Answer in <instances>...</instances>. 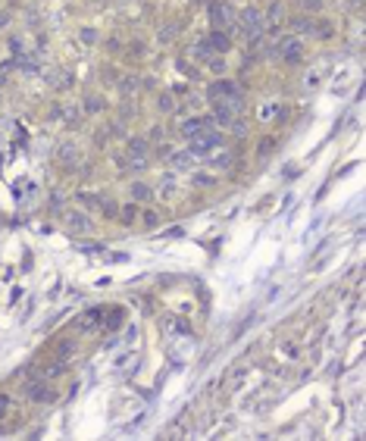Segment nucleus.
I'll return each instance as SVG.
<instances>
[{"label": "nucleus", "instance_id": "e433bc0d", "mask_svg": "<svg viewBox=\"0 0 366 441\" xmlns=\"http://www.w3.org/2000/svg\"><path fill=\"white\" fill-rule=\"evenodd\" d=\"M269 151H272V141H263V144H260V157H266Z\"/></svg>", "mask_w": 366, "mask_h": 441}, {"label": "nucleus", "instance_id": "4be33fe9", "mask_svg": "<svg viewBox=\"0 0 366 441\" xmlns=\"http://www.w3.org/2000/svg\"><path fill=\"white\" fill-rule=\"evenodd\" d=\"M119 216H122V223H135V219H138V207H132V204H129V207H122Z\"/></svg>", "mask_w": 366, "mask_h": 441}, {"label": "nucleus", "instance_id": "f704fd0d", "mask_svg": "<svg viewBox=\"0 0 366 441\" xmlns=\"http://www.w3.org/2000/svg\"><path fill=\"white\" fill-rule=\"evenodd\" d=\"M279 16H282V7L276 4V7H272V10H269V25H272V22H279Z\"/></svg>", "mask_w": 366, "mask_h": 441}, {"label": "nucleus", "instance_id": "20e7f679", "mask_svg": "<svg viewBox=\"0 0 366 441\" xmlns=\"http://www.w3.org/2000/svg\"><path fill=\"white\" fill-rule=\"evenodd\" d=\"M210 19H213L216 31H229L235 25V16H232V10L223 4V0H213V4H210Z\"/></svg>", "mask_w": 366, "mask_h": 441}, {"label": "nucleus", "instance_id": "393cba45", "mask_svg": "<svg viewBox=\"0 0 366 441\" xmlns=\"http://www.w3.org/2000/svg\"><path fill=\"white\" fill-rule=\"evenodd\" d=\"M72 351H76V344H72V341H60V360H66V357H72Z\"/></svg>", "mask_w": 366, "mask_h": 441}, {"label": "nucleus", "instance_id": "7ed1b4c3", "mask_svg": "<svg viewBox=\"0 0 366 441\" xmlns=\"http://www.w3.org/2000/svg\"><path fill=\"white\" fill-rule=\"evenodd\" d=\"M125 166H129L132 172H141L144 166H148V141L144 138H132L129 141V160H125Z\"/></svg>", "mask_w": 366, "mask_h": 441}, {"label": "nucleus", "instance_id": "ea45409f", "mask_svg": "<svg viewBox=\"0 0 366 441\" xmlns=\"http://www.w3.org/2000/svg\"><path fill=\"white\" fill-rule=\"evenodd\" d=\"M91 4H97V0H91Z\"/></svg>", "mask_w": 366, "mask_h": 441}, {"label": "nucleus", "instance_id": "a878e982", "mask_svg": "<svg viewBox=\"0 0 366 441\" xmlns=\"http://www.w3.org/2000/svg\"><path fill=\"white\" fill-rule=\"evenodd\" d=\"M82 322H85V325H82V328H94V325H97V322H100V310H94V313H88V316H85V319H82Z\"/></svg>", "mask_w": 366, "mask_h": 441}, {"label": "nucleus", "instance_id": "f257e3e1", "mask_svg": "<svg viewBox=\"0 0 366 441\" xmlns=\"http://www.w3.org/2000/svg\"><path fill=\"white\" fill-rule=\"evenodd\" d=\"M210 100H213V109H216V122H232L238 113L244 109V94H241V88H238L235 82H216L210 88Z\"/></svg>", "mask_w": 366, "mask_h": 441}, {"label": "nucleus", "instance_id": "9d476101", "mask_svg": "<svg viewBox=\"0 0 366 441\" xmlns=\"http://www.w3.org/2000/svg\"><path fill=\"white\" fill-rule=\"evenodd\" d=\"M207 44H210V50H216V53H226L229 47H232V41H229V34L226 31H213L210 38H204Z\"/></svg>", "mask_w": 366, "mask_h": 441}, {"label": "nucleus", "instance_id": "412c9836", "mask_svg": "<svg viewBox=\"0 0 366 441\" xmlns=\"http://www.w3.org/2000/svg\"><path fill=\"white\" fill-rule=\"evenodd\" d=\"M63 113H66V122H69V125H79V119H82V109H79V106H66Z\"/></svg>", "mask_w": 366, "mask_h": 441}, {"label": "nucleus", "instance_id": "5701e85b", "mask_svg": "<svg viewBox=\"0 0 366 441\" xmlns=\"http://www.w3.org/2000/svg\"><path fill=\"white\" fill-rule=\"evenodd\" d=\"M119 322H122V310H113L106 316V328H119Z\"/></svg>", "mask_w": 366, "mask_h": 441}, {"label": "nucleus", "instance_id": "2eb2a0df", "mask_svg": "<svg viewBox=\"0 0 366 441\" xmlns=\"http://www.w3.org/2000/svg\"><path fill=\"white\" fill-rule=\"evenodd\" d=\"M313 34H316V38H322V41H328L335 34V28H332V22H328V19H322V22H313Z\"/></svg>", "mask_w": 366, "mask_h": 441}, {"label": "nucleus", "instance_id": "dca6fc26", "mask_svg": "<svg viewBox=\"0 0 366 441\" xmlns=\"http://www.w3.org/2000/svg\"><path fill=\"white\" fill-rule=\"evenodd\" d=\"M191 57H197V60H207V63H210L213 50H210V44H207V41H197V44L191 47Z\"/></svg>", "mask_w": 366, "mask_h": 441}, {"label": "nucleus", "instance_id": "aec40b11", "mask_svg": "<svg viewBox=\"0 0 366 441\" xmlns=\"http://www.w3.org/2000/svg\"><path fill=\"white\" fill-rule=\"evenodd\" d=\"M100 109H103L100 97H85V113H100Z\"/></svg>", "mask_w": 366, "mask_h": 441}, {"label": "nucleus", "instance_id": "423d86ee", "mask_svg": "<svg viewBox=\"0 0 366 441\" xmlns=\"http://www.w3.org/2000/svg\"><path fill=\"white\" fill-rule=\"evenodd\" d=\"M210 128H216V119H185L181 122V135H185L188 141L191 138H197V135H204V132H210Z\"/></svg>", "mask_w": 366, "mask_h": 441}, {"label": "nucleus", "instance_id": "4c0bfd02", "mask_svg": "<svg viewBox=\"0 0 366 441\" xmlns=\"http://www.w3.org/2000/svg\"><path fill=\"white\" fill-rule=\"evenodd\" d=\"M7 19H10V16H7V13H0V28H4V25H7Z\"/></svg>", "mask_w": 366, "mask_h": 441}, {"label": "nucleus", "instance_id": "39448f33", "mask_svg": "<svg viewBox=\"0 0 366 441\" xmlns=\"http://www.w3.org/2000/svg\"><path fill=\"white\" fill-rule=\"evenodd\" d=\"M279 57L285 60V63H298L301 57H304V44L295 38V34H291V38H285V41H279Z\"/></svg>", "mask_w": 366, "mask_h": 441}, {"label": "nucleus", "instance_id": "f03ea898", "mask_svg": "<svg viewBox=\"0 0 366 441\" xmlns=\"http://www.w3.org/2000/svg\"><path fill=\"white\" fill-rule=\"evenodd\" d=\"M241 31H244V38H250V41H257L260 34H263V28H266V19H263V13L257 10V7H247L244 13H241Z\"/></svg>", "mask_w": 366, "mask_h": 441}, {"label": "nucleus", "instance_id": "2f4dec72", "mask_svg": "<svg viewBox=\"0 0 366 441\" xmlns=\"http://www.w3.org/2000/svg\"><path fill=\"white\" fill-rule=\"evenodd\" d=\"M7 413H10V397H7V394H0V419H4Z\"/></svg>", "mask_w": 366, "mask_h": 441}, {"label": "nucleus", "instance_id": "6ab92c4d", "mask_svg": "<svg viewBox=\"0 0 366 441\" xmlns=\"http://www.w3.org/2000/svg\"><path fill=\"white\" fill-rule=\"evenodd\" d=\"M138 219H141V226H144V229H154V226L160 223V216H157L154 210H141V216H138Z\"/></svg>", "mask_w": 366, "mask_h": 441}, {"label": "nucleus", "instance_id": "b1692460", "mask_svg": "<svg viewBox=\"0 0 366 441\" xmlns=\"http://www.w3.org/2000/svg\"><path fill=\"white\" fill-rule=\"evenodd\" d=\"M138 85H141V82H138V79H132V76H129V79H122V85H119V88H122V91H125V94H132V91H138Z\"/></svg>", "mask_w": 366, "mask_h": 441}, {"label": "nucleus", "instance_id": "473e14b6", "mask_svg": "<svg viewBox=\"0 0 366 441\" xmlns=\"http://www.w3.org/2000/svg\"><path fill=\"white\" fill-rule=\"evenodd\" d=\"M304 10H322V0H301Z\"/></svg>", "mask_w": 366, "mask_h": 441}, {"label": "nucleus", "instance_id": "58836bf2", "mask_svg": "<svg viewBox=\"0 0 366 441\" xmlns=\"http://www.w3.org/2000/svg\"><path fill=\"white\" fill-rule=\"evenodd\" d=\"M194 4H204V0H194Z\"/></svg>", "mask_w": 366, "mask_h": 441}, {"label": "nucleus", "instance_id": "f8f14e48", "mask_svg": "<svg viewBox=\"0 0 366 441\" xmlns=\"http://www.w3.org/2000/svg\"><path fill=\"white\" fill-rule=\"evenodd\" d=\"M47 85H53V88H72V76H66L63 69H53L47 76Z\"/></svg>", "mask_w": 366, "mask_h": 441}, {"label": "nucleus", "instance_id": "0eeeda50", "mask_svg": "<svg viewBox=\"0 0 366 441\" xmlns=\"http://www.w3.org/2000/svg\"><path fill=\"white\" fill-rule=\"evenodd\" d=\"M66 229H69L72 235H88V232H91V219H88L85 213H79V210H69V213H66Z\"/></svg>", "mask_w": 366, "mask_h": 441}, {"label": "nucleus", "instance_id": "a211bd4d", "mask_svg": "<svg viewBox=\"0 0 366 441\" xmlns=\"http://www.w3.org/2000/svg\"><path fill=\"white\" fill-rule=\"evenodd\" d=\"M291 25H295V31H298V34H310V31H313V22H310V19H304V16L291 19Z\"/></svg>", "mask_w": 366, "mask_h": 441}, {"label": "nucleus", "instance_id": "c85d7f7f", "mask_svg": "<svg viewBox=\"0 0 366 441\" xmlns=\"http://www.w3.org/2000/svg\"><path fill=\"white\" fill-rule=\"evenodd\" d=\"M79 200H85V207H94V210H100V197H91V194H79Z\"/></svg>", "mask_w": 366, "mask_h": 441}, {"label": "nucleus", "instance_id": "7c9ffc66", "mask_svg": "<svg viewBox=\"0 0 366 441\" xmlns=\"http://www.w3.org/2000/svg\"><path fill=\"white\" fill-rule=\"evenodd\" d=\"M160 109H169V113L175 109V103H172V97H169V94H163V97H160Z\"/></svg>", "mask_w": 366, "mask_h": 441}, {"label": "nucleus", "instance_id": "f3484780", "mask_svg": "<svg viewBox=\"0 0 366 441\" xmlns=\"http://www.w3.org/2000/svg\"><path fill=\"white\" fill-rule=\"evenodd\" d=\"M135 363H138V357L129 351V354H122V357L116 360V370H122V373H132V370H135Z\"/></svg>", "mask_w": 366, "mask_h": 441}, {"label": "nucleus", "instance_id": "cd10ccee", "mask_svg": "<svg viewBox=\"0 0 366 441\" xmlns=\"http://www.w3.org/2000/svg\"><path fill=\"white\" fill-rule=\"evenodd\" d=\"M213 163H216V166H223V169H229L232 166V154H219V157H213Z\"/></svg>", "mask_w": 366, "mask_h": 441}, {"label": "nucleus", "instance_id": "bb28decb", "mask_svg": "<svg viewBox=\"0 0 366 441\" xmlns=\"http://www.w3.org/2000/svg\"><path fill=\"white\" fill-rule=\"evenodd\" d=\"M191 181H194V185H204V188H207V185H213V178H210L207 172H197V175H191Z\"/></svg>", "mask_w": 366, "mask_h": 441}, {"label": "nucleus", "instance_id": "ddd939ff", "mask_svg": "<svg viewBox=\"0 0 366 441\" xmlns=\"http://www.w3.org/2000/svg\"><path fill=\"white\" fill-rule=\"evenodd\" d=\"M166 332L188 335V322H185V319H178V316H166Z\"/></svg>", "mask_w": 366, "mask_h": 441}, {"label": "nucleus", "instance_id": "1a4fd4ad", "mask_svg": "<svg viewBox=\"0 0 366 441\" xmlns=\"http://www.w3.org/2000/svg\"><path fill=\"white\" fill-rule=\"evenodd\" d=\"M163 157L169 160V166H172V169H191V160H194L188 151H172V147H169V151L163 154Z\"/></svg>", "mask_w": 366, "mask_h": 441}, {"label": "nucleus", "instance_id": "c756f323", "mask_svg": "<svg viewBox=\"0 0 366 441\" xmlns=\"http://www.w3.org/2000/svg\"><path fill=\"white\" fill-rule=\"evenodd\" d=\"M82 41H85V44H94V41H97V31H94V28H82Z\"/></svg>", "mask_w": 366, "mask_h": 441}, {"label": "nucleus", "instance_id": "c9c22d12", "mask_svg": "<svg viewBox=\"0 0 366 441\" xmlns=\"http://www.w3.org/2000/svg\"><path fill=\"white\" fill-rule=\"evenodd\" d=\"M285 354H288V357H298L301 351H298V344H285Z\"/></svg>", "mask_w": 366, "mask_h": 441}, {"label": "nucleus", "instance_id": "4468645a", "mask_svg": "<svg viewBox=\"0 0 366 441\" xmlns=\"http://www.w3.org/2000/svg\"><path fill=\"white\" fill-rule=\"evenodd\" d=\"M132 197L138 200V204H148V200L154 197V191L148 185H141V181H135V185H132Z\"/></svg>", "mask_w": 366, "mask_h": 441}, {"label": "nucleus", "instance_id": "72a5a7b5", "mask_svg": "<svg viewBox=\"0 0 366 441\" xmlns=\"http://www.w3.org/2000/svg\"><path fill=\"white\" fill-rule=\"evenodd\" d=\"M175 38V28L169 25V28H160V41H172Z\"/></svg>", "mask_w": 366, "mask_h": 441}, {"label": "nucleus", "instance_id": "6e6552de", "mask_svg": "<svg viewBox=\"0 0 366 441\" xmlns=\"http://www.w3.org/2000/svg\"><path fill=\"white\" fill-rule=\"evenodd\" d=\"M57 160H60V166H66V169H72L79 163V147L72 144V141H63L60 147H57Z\"/></svg>", "mask_w": 366, "mask_h": 441}, {"label": "nucleus", "instance_id": "9b49d317", "mask_svg": "<svg viewBox=\"0 0 366 441\" xmlns=\"http://www.w3.org/2000/svg\"><path fill=\"white\" fill-rule=\"evenodd\" d=\"M28 397H31V400H38V403H53V397H57V394H53L50 388H44L41 382H34L31 388H28Z\"/></svg>", "mask_w": 366, "mask_h": 441}]
</instances>
